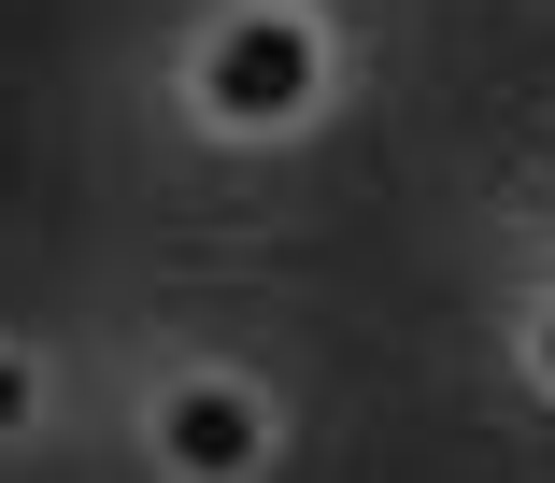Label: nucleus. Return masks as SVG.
Returning <instances> with one entry per match:
<instances>
[{"instance_id":"obj_1","label":"nucleus","mask_w":555,"mask_h":483,"mask_svg":"<svg viewBox=\"0 0 555 483\" xmlns=\"http://www.w3.org/2000/svg\"><path fill=\"white\" fill-rule=\"evenodd\" d=\"M199 100L229 114V129H299V114L327 100V29L299 15V0H243V15L199 43Z\"/></svg>"},{"instance_id":"obj_3","label":"nucleus","mask_w":555,"mask_h":483,"mask_svg":"<svg viewBox=\"0 0 555 483\" xmlns=\"http://www.w3.org/2000/svg\"><path fill=\"white\" fill-rule=\"evenodd\" d=\"M29 413H43V370H29V355H15V341H0V441H15Z\"/></svg>"},{"instance_id":"obj_4","label":"nucleus","mask_w":555,"mask_h":483,"mask_svg":"<svg viewBox=\"0 0 555 483\" xmlns=\"http://www.w3.org/2000/svg\"><path fill=\"white\" fill-rule=\"evenodd\" d=\"M527 370H541V399H555V313H541V327H527Z\"/></svg>"},{"instance_id":"obj_2","label":"nucleus","mask_w":555,"mask_h":483,"mask_svg":"<svg viewBox=\"0 0 555 483\" xmlns=\"http://www.w3.org/2000/svg\"><path fill=\"white\" fill-rule=\"evenodd\" d=\"M157 469H171V483H257V469H271V399L229 384V370L171 384V399H157Z\"/></svg>"}]
</instances>
